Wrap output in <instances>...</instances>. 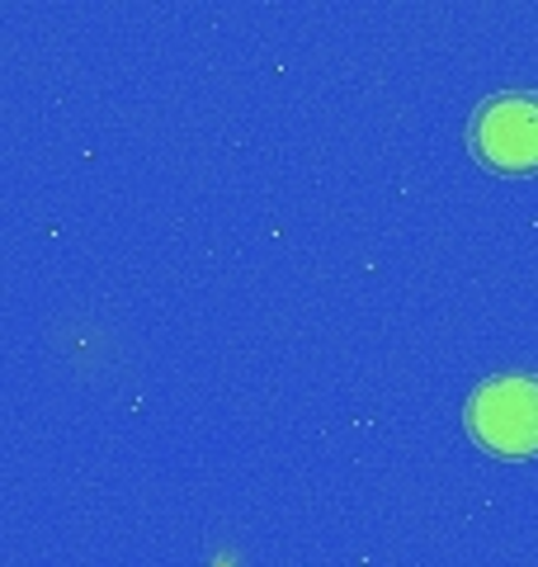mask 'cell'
<instances>
[{
    "mask_svg": "<svg viewBox=\"0 0 538 567\" xmlns=\"http://www.w3.org/2000/svg\"><path fill=\"white\" fill-rule=\"evenodd\" d=\"M468 431L482 450L506 458L538 454V374H496L473 388Z\"/></svg>",
    "mask_w": 538,
    "mask_h": 567,
    "instance_id": "6da1fadb",
    "label": "cell"
},
{
    "mask_svg": "<svg viewBox=\"0 0 538 567\" xmlns=\"http://www.w3.org/2000/svg\"><path fill=\"white\" fill-rule=\"evenodd\" d=\"M468 142L482 166L529 175L538 171V95L534 91H500L477 104L468 123Z\"/></svg>",
    "mask_w": 538,
    "mask_h": 567,
    "instance_id": "7a4b0ae2",
    "label": "cell"
}]
</instances>
